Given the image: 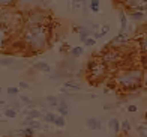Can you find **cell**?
<instances>
[{"label":"cell","mask_w":147,"mask_h":137,"mask_svg":"<svg viewBox=\"0 0 147 137\" xmlns=\"http://www.w3.org/2000/svg\"><path fill=\"white\" fill-rule=\"evenodd\" d=\"M95 44H96V39L90 36V38L84 42V47H95Z\"/></svg>","instance_id":"1f68e13d"},{"label":"cell","mask_w":147,"mask_h":137,"mask_svg":"<svg viewBox=\"0 0 147 137\" xmlns=\"http://www.w3.org/2000/svg\"><path fill=\"white\" fill-rule=\"evenodd\" d=\"M45 101H47V104H48L50 107H57L59 106V97H53V95H48V97H45Z\"/></svg>","instance_id":"d4e9b609"},{"label":"cell","mask_w":147,"mask_h":137,"mask_svg":"<svg viewBox=\"0 0 147 137\" xmlns=\"http://www.w3.org/2000/svg\"><path fill=\"white\" fill-rule=\"evenodd\" d=\"M122 3L131 11H146L147 9V0H123Z\"/></svg>","instance_id":"52a82bcc"},{"label":"cell","mask_w":147,"mask_h":137,"mask_svg":"<svg viewBox=\"0 0 147 137\" xmlns=\"http://www.w3.org/2000/svg\"><path fill=\"white\" fill-rule=\"evenodd\" d=\"M108 128L111 130L114 134H119L120 133V121L117 118H111L108 121Z\"/></svg>","instance_id":"ffe728a7"},{"label":"cell","mask_w":147,"mask_h":137,"mask_svg":"<svg viewBox=\"0 0 147 137\" xmlns=\"http://www.w3.org/2000/svg\"><path fill=\"white\" fill-rule=\"evenodd\" d=\"M56 116H57V115H54L53 112H45V113H44V116H42V119H44L45 122H48V124H54Z\"/></svg>","instance_id":"4316f807"},{"label":"cell","mask_w":147,"mask_h":137,"mask_svg":"<svg viewBox=\"0 0 147 137\" xmlns=\"http://www.w3.org/2000/svg\"><path fill=\"white\" fill-rule=\"evenodd\" d=\"M116 2H123V0H116Z\"/></svg>","instance_id":"f35d334b"},{"label":"cell","mask_w":147,"mask_h":137,"mask_svg":"<svg viewBox=\"0 0 147 137\" xmlns=\"http://www.w3.org/2000/svg\"><path fill=\"white\" fill-rule=\"evenodd\" d=\"M119 20H120V30L119 32H128V14H125L123 9L119 11Z\"/></svg>","instance_id":"4fadbf2b"},{"label":"cell","mask_w":147,"mask_h":137,"mask_svg":"<svg viewBox=\"0 0 147 137\" xmlns=\"http://www.w3.org/2000/svg\"><path fill=\"white\" fill-rule=\"evenodd\" d=\"M69 54H71V57H72V59H78V57H81L83 54H84V47H83V45H75V47H71Z\"/></svg>","instance_id":"ac0fdd59"},{"label":"cell","mask_w":147,"mask_h":137,"mask_svg":"<svg viewBox=\"0 0 147 137\" xmlns=\"http://www.w3.org/2000/svg\"><path fill=\"white\" fill-rule=\"evenodd\" d=\"M146 118H147V113H146Z\"/></svg>","instance_id":"ab89813d"},{"label":"cell","mask_w":147,"mask_h":137,"mask_svg":"<svg viewBox=\"0 0 147 137\" xmlns=\"http://www.w3.org/2000/svg\"><path fill=\"white\" fill-rule=\"evenodd\" d=\"M138 47H140V50L147 56V33L146 35H141V38L138 39Z\"/></svg>","instance_id":"603a6c76"},{"label":"cell","mask_w":147,"mask_h":137,"mask_svg":"<svg viewBox=\"0 0 147 137\" xmlns=\"http://www.w3.org/2000/svg\"><path fill=\"white\" fill-rule=\"evenodd\" d=\"M24 115L27 116V118H30V119H36V121H38V119H41L42 116H44V113H41V112L38 110V108H30L29 112H24Z\"/></svg>","instance_id":"44dd1931"},{"label":"cell","mask_w":147,"mask_h":137,"mask_svg":"<svg viewBox=\"0 0 147 137\" xmlns=\"http://www.w3.org/2000/svg\"><path fill=\"white\" fill-rule=\"evenodd\" d=\"M17 3V0H0V8H11Z\"/></svg>","instance_id":"f546056e"},{"label":"cell","mask_w":147,"mask_h":137,"mask_svg":"<svg viewBox=\"0 0 147 137\" xmlns=\"http://www.w3.org/2000/svg\"><path fill=\"white\" fill-rule=\"evenodd\" d=\"M101 9V0H89V11L93 14H98Z\"/></svg>","instance_id":"7402d4cb"},{"label":"cell","mask_w":147,"mask_h":137,"mask_svg":"<svg viewBox=\"0 0 147 137\" xmlns=\"http://www.w3.org/2000/svg\"><path fill=\"white\" fill-rule=\"evenodd\" d=\"M26 26H36V24H47V14L41 9H33L26 12Z\"/></svg>","instance_id":"5b68a950"},{"label":"cell","mask_w":147,"mask_h":137,"mask_svg":"<svg viewBox=\"0 0 147 137\" xmlns=\"http://www.w3.org/2000/svg\"><path fill=\"white\" fill-rule=\"evenodd\" d=\"M33 70H36L39 72H47V74H50L51 72V66L44 62V60H39V62H35L33 63Z\"/></svg>","instance_id":"5bb4252c"},{"label":"cell","mask_w":147,"mask_h":137,"mask_svg":"<svg viewBox=\"0 0 147 137\" xmlns=\"http://www.w3.org/2000/svg\"><path fill=\"white\" fill-rule=\"evenodd\" d=\"M3 115L6 116V118H9V119H14L18 116V112L14 110V108H11V107H6L5 110H3Z\"/></svg>","instance_id":"484cf974"},{"label":"cell","mask_w":147,"mask_h":137,"mask_svg":"<svg viewBox=\"0 0 147 137\" xmlns=\"http://www.w3.org/2000/svg\"><path fill=\"white\" fill-rule=\"evenodd\" d=\"M86 125H87V128L98 131V130H101V128H102V122L99 121L98 118H89L87 121H86Z\"/></svg>","instance_id":"e0dca14e"},{"label":"cell","mask_w":147,"mask_h":137,"mask_svg":"<svg viewBox=\"0 0 147 137\" xmlns=\"http://www.w3.org/2000/svg\"><path fill=\"white\" fill-rule=\"evenodd\" d=\"M107 72H108V66L104 65L101 60H90L87 63V77L93 83L102 81Z\"/></svg>","instance_id":"3957f363"},{"label":"cell","mask_w":147,"mask_h":137,"mask_svg":"<svg viewBox=\"0 0 147 137\" xmlns=\"http://www.w3.org/2000/svg\"><path fill=\"white\" fill-rule=\"evenodd\" d=\"M8 107L14 108V110H17V112H20V110H21V101H12V102H9Z\"/></svg>","instance_id":"4dcf8cb0"},{"label":"cell","mask_w":147,"mask_h":137,"mask_svg":"<svg viewBox=\"0 0 147 137\" xmlns=\"http://www.w3.org/2000/svg\"><path fill=\"white\" fill-rule=\"evenodd\" d=\"M71 50V47L68 45V44H63V47H62V51H69Z\"/></svg>","instance_id":"d590c367"},{"label":"cell","mask_w":147,"mask_h":137,"mask_svg":"<svg viewBox=\"0 0 147 137\" xmlns=\"http://www.w3.org/2000/svg\"><path fill=\"white\" fill-rule=\"evenodd\" d=\"M131 130H132V125H131V122L128 119H125V121L120 122V131H123L125 134H129Z\"/></svg>","instance_id":"cb8c5ba5"},{"label":"cell","mask_w":147,"mask_h":137,"mask_svg":"<svg viewBox=\"0 0 147 137\" xmlns=\"http://www.w3.org/2000/svg\"><path fill=\"white\" fill-rule=\"evenodd\" d=\"M59 106L56 107L57 108V113L60 115V116H68L69 115V106H68V102H66V100L65 98H59Z\"/></svg>","instance_id":"8fae6325"},{"label":"cell","mask_w":147,"mask_h":137,"mask_svg":"<svg viewBox=\"0 0 147 137\" xmlns=\"http://www.w3.org/2000/svg\"><path fill=\"white\" fill-rule=\"evenodd\" d=\"M143 87L147 89V70H144V75H143Z\"/></svg>","instance_id":"836d02e7"},{"label":"cell","mask_w":147,"mask_h":137,"mask_svg":"<svg viewBox=\"0 0 147 137\" xmlns=\"http://www.w3.org/2000/svg\"><path fill=\"white\" fill-rule=\"evenodd\" d=\"M0 93H2V86H0Z\"/></svg>","instance_id":"74e56055"},{"label":"cell","mask_w":147,"mask_h":137,"mask_svg":"<svg viewBox=\"0 0 147 137\" xmlns=\"http://www.w3.org/2000/svg\"><path fill=\"white\" fill-rule=\"evenodd\" d=\"M92 35H93V32H92V30L89 29L87 26H84V24H83V27H81V30L78 32V38H80V41H81V42L84 44L86 41H87V39H89V38H90Z\"/></svg>","instance_id":"2e32d148"},{"label":"cell","mask_w":147,"mask_h":137,"mask_svg":"<svg viewBox=\"0 0 147 137\" xmlns=\"http://www.w3.org/2000/svg\"><path fill=\"white\" fill-rule=\"evenodd\" d=\"M84 89V85L81 81H78L75 77L72 78H68L63 81V87H62V92H66V91H83Z\"/></svg>","instance_id":"ba28073f"},{"label":"cell","mask_w":147,"mask_h":137,"mask_svg":"<svg viewBox=\"0 0 147 137\" xmlns=\"http://www.w3.org/2000/svg\"><path fill=\"white\" fill-rule=\"evenodd\" d=\"M54 125H56L57 128H63V127L66 125L65 116H60V115H57V116H56V121H54Z\"/></svg>","instance_id":"83f0119b"},{"label":"cell","mask_w":147,"mask_h":137,"mask_svg":"<svg viewBox=\"0 0 147 137\" xmlns=\"http://www.w3.org/2000/svg\"><path fill=\"white\" fill-rule=\"evenodd\" d=\"M143 75H144V70L134 68V66L125 68V70H120L116 74L114 83L123 92H137L143 87Z\"/></svg>","instance_id":"7a4b0ae2"},{"label":"cell","mask_w":147,"mask_h":137,"mask_svg":"<svg viewBox=\"0 0 147 137\" xmlns=\"http://www.w3.org/2000/svg\"><path fill=\"white\" fill-rule=\"evenodd\" d=\"M21 39L32 54L42 53L50 47V27L48 24L26 26Z\"/></svg>","instance_id":"6da1fadb"},{"label":"cell","mask_w":147,"mask_h":137,"mask_svg":"<svg viewBox=\"0 0 147 137\" xmlns=\"http://www.w3.org/2000/svg\"><path fill=\"white\" fill-rule=\"evenodd\" d=\"M0 65L8 68H23V63H18L14 57H0Z\"/></svg>","instance_id":"9c48e42d"},{"label":"cell","mask_w":147,"mask_h":137,"mask_svg":"<svg viewBox=\"0 0 147 137\" xmlns=\"http://www.w3.org/2000/svg\"><path fill=\"white\" fill-rule=\"evenodd\" d=\"M143 63H144V70H147V56H146V54L143 57Z\"/></svg>","instance_id":"8d00e7d4"},{"label":"cell","mask_w":147,"mask_h":137,"mask_svg":"<svg viewBox=\"0 0 147 137\" xmlns=\"http://www.w3.org/2000/svg\"><path fill=\"white\" fill-rule=\"evenodd\" d=\"M6 92H8L9 97H18V95H20V87H17V86H9Z\"/></svg>","instance_id":"f1b7e54d"},{"label":"cell","mask_w":147,"mask_h":137,"mask_svg":"<svg viewBox=\"0 0 147 137\" xmlns=\"http://www.w3.org/2000/svg\"><path fill=\"white\" fill-rule=\"evenodd\" d=\"M35 131H36V130H33L30 127H23L21 130H18V131H12L11 134H17L18 137H35Z\"/></svg>","instance_id":"7c38bea8"},{"label":"cell","mask_w":147,"mask_h":137,"mask_svg":"<svg viewBox=\"0 0 147 137\" xmlns=\"http://www.w3.org/2000/svg\"><path fill=\"white\" fill-rule=\"evenodd\" d=\"M23 127H30L33 130H41L42 125H41V122L36 121V119H30V118H26L23 121Z\"/></svg>","instance_id":"d6986e66"},{"label":"cell","mask_w":147,"mask_h":137,"mask_svg":"<svg viewBox=\"0 0 147 137\" xmlns=\"http://www.w3.org/2000/svg\"><path fill=\"white\" fill-rule=\"evenodd\" d=\"M126 110H128L129 113H137V110H138V107H137L135 104H129V106H128V108H126Z\"/></svg>","instance_id":"d6a6232c"},{"label":"cell","mask_w":147,"mask_h":137,"mask_svg":"<svg viewBox=\"0 0 147 137\" xmlns=\"http://www.w3.org/2000/svg\"><path fill=\"white\" fill-rule=\"evenodd\" d=\"M42 3H44V0H17L15 6L23 12H29L33 9H39V6Z\"/></svg>","instance_id":"8992f818"},{"label":"cell","mask_w":147,"mask_h":137,"mask_svg":"<svg viewBox=\"0 0 147 137\" xmlns=\"http://www.w3.org/2000/svg\"><path fill=\"white\" fill-rule=\"evenodd\" d=\"M128 18L132 20V21H135V23L143 21L146 18V12L144 11H131V12H128Z\"/></svg>","instance_id":"9a60e30c"},{"label":"cell","mask_w":147,"mask_h":137,"mask_svg":"<svg viewBox=\"0 0 147 137\" xmlns=\"http://www.w3.org/2000/svg\"><path fill=\"white\" fill-rule=\"evenodd\" d=\"M8 41H9V32L3 24H0V51L6 47Z\"/></svg>","instance_id":"30bf717a"},{"label":"cell","mask_w":147,"mask_h":137,"mask_svg":"<svg viewBox=\"0 0 147 137\" xmlns=\"http://www.w3.org/2000/svg\"><path fill=\"white\" fill-rule=\"evenodd\" d=\"M20 87L21 89H30V85L27 83V81H20Z\"/></svg>","instance_id":"e575fe53"},{"label":"cell","mask_w":147,"mask_h":137,"mask_svg":"<svg viewBox=\"0 0 147 137\" xmlns=\"http://www.w3.org/2000/svg\"><path fill=\"white\" fill-rule=\"evenodd\" d=\"M123 59V54L120 50L117 48H105L102 53H101V62L107 66H111V65H117L120 63V60Z\"/></svg>","instance_id":"277c9868"}]
</instances>
